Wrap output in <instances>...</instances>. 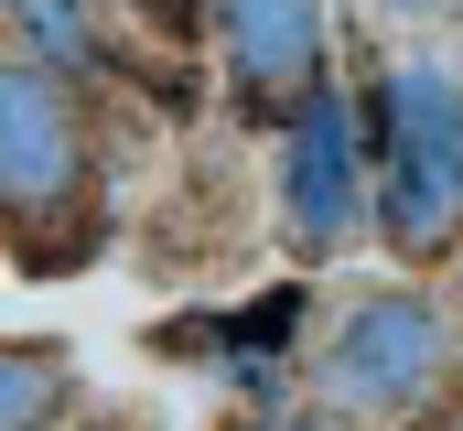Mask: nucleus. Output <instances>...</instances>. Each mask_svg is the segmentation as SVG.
Listing matches in <instances>:
<instances>
[{"instance_id": "nucleus-3", "label": "nucleus", "mask_w": 463, "mask_h": 431, "mask_svg": "<svg viewBox=\"0 0 463 431\" xmlns=\"http://www.w3.org/2000/svg\"><path fill=\"white\" fill-rule=\"evenodd\" d=\"M442 356H453V323L431 292H366L324 345V388L345 410H410V399H431Z\"/></svg>"}, {"instance_id": "nucleus-6", "label": "nucleus", "mask_w": 463, "mask_h": 431, "mask_svg": "<svg viewBox=\"0 0 463 431\" xmlns=\"http://www.w3.org/2000/svg\"><path fill=\"white\" fill-rule=\"evenodd\" d=\"M54 410H65V345L22 334L0 356V431H54Z\"/></svg>"}, {"instance_id": "nucleus-1", "label": "nucleus", "mask_w": 463, "mask_h": 431, "mask_svg": "<svg viewBox=\"0 0 463 431\" xmlns=\"http://www.w3.org/2000/svg\"><path fill=\"white\" fill-rule=\"evenodd\" d=\"M0 206L22 226L33 281L98 259V226H65V216H98L87 206V108L65 98V65H43V54L0 65Z\"/></svg>"}, {"instance_id": "nucleus-8", "label": "nucleus", "mask_w": 463, "mask_h": 431, "mask_svg": "<svg viewBox=\"0 0 463 431\" xmlns=\"http://www.w3.org/2000/svg\"><path fill=\"white\" fill-rule=\"evenodd\" d=\"M129 11H151V22H173V33H184V11H194V0H129Z\"/></svg>"}, {"instance_id": "nucleus-4", "label": "nucleus", "mask_w": 463, "mask_h": 431, "mask_svg": "<svg viewBox=\"0 0 463 431\" xmlns=\"http://www.w3.org/2000/svg\"><path fill=\"white\" fill-rule=\"evenodd\" d=\"M377 140H366V108H345L335 87L291 119V151H280V216H291V237H302V259H324V248H345V226L366 216V162Z\"/></svg>"}, {"instance_id": "nucleus-2", "label": "nucleus", "mask_w": 463, "mask_h": 431, "mask_svg": "<svg viewBox=\"0 0 463 431\" xmlns=\"http://www.w3.org/2000/svg\"><path fill=\"white\" fill-rule=\"evenodd\" d=\"M366 140H377V237L399 259H431L463 226V87L442 65H399L366 108Z\"/></svg>"}, {"instance_id": "nucleus-7", "label": "nucleus", "mask_w": 463, "mask_h": 431, "mask_svg": "<svg viewBox=\"0 0 463 431\" xmlns=\"http://www.w3.org/2000/svg\"><path fill=\"white\" fill-rule=\"evenodd\" d=\"M11 11H22V33L43 43V65H109V43H98L87 0H11Z\"/></svg>"}, {"instance_id": "nucleus-10", "label": "nucleus", "mask_w": 463, "mask_h": 431, "mask_svg": "<svg viewBox=\"0 0 463 431\" xmlns=\"http://www.w3.org/2000/svg\"><path fill=\"white\" fill-rule=\"evenodd\" d=\"M388 11H442V0H388Z\"/></svg>"}, {"instance_id": "nucleus-9", "label": "nucleus", "mask_w": 463, "mask_h": 431, "mask_svg": "<svg viewBox=\"0 0 463 431\" xmlns=\"http://www.w3.org/2000/svg\"><path fill=\"white\" fill-rule=\"evenodd\" d=\"M237 431H324V421H291V410H269V421H237Z\"/></svg>"}, {"instance_id": "nucleus-5", "label": "nucleus", "mask_w": 463, "mask_h": 431, "mask_svg": "<svg viewBox=\"0 0 463 431\" xmlns=\"http://www.w3.org/2000/svg\"><path fill=\"white\" fill-rule=\"evenodd\" d=\"M248 119H302L324 98V0H216Z\"/></svg>"}]
</instances>
